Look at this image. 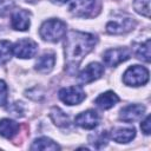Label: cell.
<instances>
[{"instance_id": "obj_12", "label": "cell", "mask_w": 151, "mask_h": 151, "mask_svg": "<svg viewBox=\"0 0 151 151\" xmlns=\"http://www.w3.org/2000/svg\"><path fill=\"white\" fill-rule=\"evenodd\" d=\"M29 12L26 9H17L12 15V27L17 31H26L29 27Z\"/></svg>"}, {"instance_id": "obj_5", "label": "cell", "mask_w": 151, "mask_h": 151, "mask_svg": "<svg viewBox=\"0 0 151 151\" xmlns=\"http://www.w3.org/2000/svg\"><path fill=\"white\" fill-rule=\"evenodd\" d=\"M136 26V21L132 18L118 17L106 24V32L110 34H124L132 31Z\"/></svg>"}, {"instance_id": "obj_14", "label": "cell", "mask_w": 151, "mask_h": 151, "mask_svg": "<svg viewBox=\"0 0 151 151\" xmlns=\"http://www.w3.org/2000/svg\"><path fill=\"white\" fill-rule=\"evenodd\" d=\"M55 64V57L53 53H44L35 63V70L39 73H48L53 70Z\"/></svg>"}, {"instance_id": "obj_18", "label": "cell", "mask_w": 151, "mask_h": 151, "mask_svg": "<svg viewBox=\"0 0 151 151\" xmlns=\"http://www.w3.org/2000/svg\"><path fill=\"white\" fill-rule=\"evenodd\" d=\"M50 117H51V119L53 120V123H54L57 126H60V127H65V126H67L68 123H70L67 114H66L64 111H61L59 107H55V106L51 109Z\"/></svg>"}, {"instance_id": "obj_23", "label": "cell", "mask_w": 151, "mask_h": 151, "mask_svg": "<svg viewBox=\"0 0 151 151\" xmlns=\"http://www.w3.org/2000/svg\"><path fill=\"white\" fill-rule=\"evenodd\" d=\"M96 147H101V146H104L106 143H107V133L105 132V131H100L99 133H97L96 134V137H94V142H91Z\"/></svg>"}, {"instance_id": "obj_6", "label": "cell", "mask_w": 151, "mask_h": 151, "mask_svg": "<svg viewBox=\"0 0 151 151\" xmlns=\"http://www.w3.org/2000/svg\"><path fill=\"white\" fill-rule=\"evenodd\" d=\"M59 99L67 105H77L85 99V92L80 86L64 87L58 93Z\"/></svg>"}, {"instance_id": "obj_10", "label": "cell", "mask_w": 151, "mask_h": 151, "mask_svg": "<svg viewBox=\"0 0 151 151\" xmlns=\"http://www.w3.org/2000/svg\"><path fill=\"white\" fill-rule=\"evenodd\" d=\"M145 113V106L140 104H131L120 110L119 118L125 123H132L143 117Z\"/></svg>"}, {"instance_id": "obj_24", "label": "cell", "mask_w": 151, "mask_h": 151, "mask_svg": "<svg viewBox=\"0 0 151 151\" xmlns=\"http://www.w3.org/2000/svg\"><path fill=\"white\" fill-rule=\"evenodd\" d=\"M8 88L4 80H0V106H5L7 104L8 98Z\"/></svg>"}, {"instance_id": "obj_11", "label": "cell", "mask_w": 151, "mask_h": 151, "mask_svg": "<svg viewBox=\"0 0 151 151\" xmlns=\"http://www.w3.org/2000/svg\"><path fill=\"white\" fill-rule=\"evenodd\" d=\"M76 124L83 129H87V130H91V129H94L98 123H99V116L96 111L93 110H87V111H84L81 113H79L76 119H74Z\"/></svg>"}, {"instance_id": "obj_13", "label": "cell", "mask_w": 151, "mask_h": 151, "mask_svg": "<svg viewBox=\"0 0 151 151\" xmlns=\"http://www.w3.org/2000/svg\"><path fill=\"white\" fill-rule=\"evenodd\" d=\"M118 101H119V97L113 91H106L96 98L94 104L101 110H109L113 107Z\"/></svg>"}, {"instance_id": "obj_4", "label": "cell", "mask_w": 151, "mask_h": 151, "mask_svg": "<svg viewBox=\"0 0 151 151\" xmlns=\"http://www.w3.org/2000/svg\"><path fill=\"white\" fill-rule=\"evenodd\" d=\"M123 81L129 86H142L149 81V71L144 66L133 65L124 72Z\"/></svg>"}, {"instance_id": "obj_7", "label": "cell", "mask_w": 151, "mask_h": 151, "mask_svg": "<svg viewBox=\"0 0 151 151\" xmlns=\"http://www.w3.org/2000/svg\"><path fill=\"white\" fill-rule=\"evenodd\" d=\"M131 57V52L130 50L122 47V48H110L106 52H104L103 54V60L105 63V65L114 67L117 65H119L123 61H126L129 58Z\"/></svg>"}, {"instance_id": "obj_21", "label": "cell", "mask_w": 151, "mask_h": 151, "mask_svg": "<svg viewBox=\"0 0 151 151\" xmlns=\"http://www.w3.org/2000/svg\"><path fill=\"white\" fill-rule=\"evenodd\" d=\"M133 8L138 14L146 18L150 17V0H134Z\"/></svg>"}, {"instance_id": "obj_9", "label": "cell", "mask_w": 151, "mask_h": 151, "mask_svg": "<svg viewBox=\"0 0 151 151\" xmlns=\"http://www.w3.org/2000/svg\"><path fill=\"white\" fill-rule=\"evenodd\" d=\"M103 74L104 67L99 63H91L78 74V81L80 84H88L99 79Z\"/></svg>"}, {"instance_id": "obj_19", "label": "cell", "mask_w": 151, "mask_h": 151, "mask_svg": "<svg viewBox=\"0 0 151 151\" xmlns=\"http://www.w3.org/2000/svg\"><path fill=\"white\" fill-rule=\"evenodd\" d=\"M134 54L138 59H143L146 63H150V39L145 42L137 44L134 47Z\"/></svg>"}, {"instance_id": "obj_8", "label": "cell", "mask_w": 151, "mask_h": 151, "mask_svg": "<svg viewBox=\"0 0 151 151\" xmlns=\"http://www.w3.org/2000/svg\"><path fill=\"white\" fill-rule=\"evenodd\" d=\"M38 45L31 39H20L13 45V53L21 59H29L35 55Z\"/></svg>"}, {"instance_id": "obj_15", "label": "cell", "mask_w": 151, "mask_h": 151, "mask_svg": "<svg viewBox=\"0 0 151 151\" xmlns=\"http://www.w3.org/2000/svg\"><path fill=\"white\" fill-rule=\"evenodd\" d=\"M19 131V124L12 119L4 118L0 120V136L11 139L13 138Z\"/></svg>"}, {"instance_id": "obj_22", "label": "cell", "mask_w": 151, "mask_h": 151, "mask_svg": "<svg viewBox=\"0 0 151 151\" xmlns=\"http://www.w3.org/2000/svg\"><path fill=\"white\" fill-rule=\"evenodd\" d=\"M14 7L13 0H0V17L7 15Z\"/></svg>"}, {"instance_id": "obj_1", "label": "cell", "mask_w": 151, "mask_h": 151, "mask_svg": "<svg viewBox=\"0 0 151 151\" xmlns=\"http://www.w3.org/2000/svg\"><path fill=\"white\" fill-rule=\"evenodd\" d=\"M98 39L91 33L71 31L65 39V61L66 71L73 74L83 59L94 48Z\"/></svg>"}, {"instance_id": "obj_2", "label": "cell", "mask_w": 151, "mask_h": 151, "mask_svg": "<svg viewBox=\"0 0 151 151\" xmlns=\"http://www.w3.org/2000/svg\"><path fill=\"white\" fill-rule=\"evenodd\" d=\"M40 37L51 42H57L66 34V24L59 19H50L40 27Z\"/></svg>"}, {"instance_id": "obj_20", "label": "cell", "mask_w": 151, "mask_h": 151, "mask_svg": "<svg viewBox=\"0 0 151 151\" xmlns=\"http://www.w3.org/2000/svg\"><path fill=\"white\" fill-rule=\"evenodd\" d=\"M13 53V46L8 40H0V63H7Z\"/></svg>"}, {"instance_id": "obj_26", "label": "cell", "mask_w": 151, "mask_h": 151, "mask_svg": "<svg viewBox=\"0 0 151 151\" xmlns=\"http://www.w3.org/2000/svg\"><path fill=\"white\" fill-rule=\"evenodd\" d=\"M54 2H57V4H65V2H67L68 0H53Z\"/></svg>"}, {"instance_id": "obj_3", "label": "cell", "mask_w": 151, "mask_h": 151, "mask_svg": "<svg viewBox=\"0 0 151 151\" xmlns=\"http://www.w3.org/2000/svg\"><path fill=\"white\" fill-rule=\"evenodd\" d=\"M68 11L74 17L92 18L100 12L99 0H73L70 4Z\"/></svg>"}, {"instance_id": "obj_16", "label": "cell", "mask_w": 151, "mask_h": 151, "mask_svg": "<svg viewBox=\"0 0 151 151\" xmlns=\"http://www.w3.org/2000/svg\"><path fill=\"white\" fill-rule=\"evenodd\" d=\"M136 136V130L133 127H119L112 132V138L117 143H129Z\"/></svg>"}, {"instance_id": "obj_17", "label": "cell", "mask_w": 151, "mask_h": 151, "mask_svg": "<svg viewBox=\"0 0 151 151\" xmlns=\"http://www.w3.org/2000/svg\"><path fill=\"white\" fill-rule=\"evenodd\" d=\"M32 150H59L60 146L47 137L37 138L31 145Z\"/></svg>"}, {"instance_id": "obj_25", "label": "cell", "mask_w": 151, "mask_h": 151, "mask_svg": "<svg viewBox=\"0 0 151 151\" xmlns=\"http://www.w3.org/2000/svg\"><path fill=\"white\" fill-rule=\"evenodd\" d=\"M140 129L145 134H150V131H151V129H150V116H146V118L142 122Z\"/></svg>"}]
</instances>
